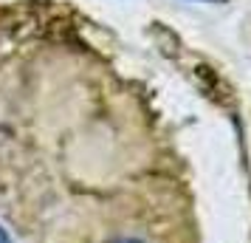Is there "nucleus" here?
Listing matches in <instances>:
<instances>
[{
  "mask_svg": "<svg viewBox=\"0 0 251 243\" xmlns=\"http://www.w3.org/2000/svg\"><path fill=\"white\" fill-rule=\"evenodd\" d=\"M0 243H14V241H12V235L3 229V226H0Z\"/></svg>",
  "mask_w": 251,
  "mask_h": 243,
  "instance_id": "nucleus-1",
  "label": "nucleus"
},
{
  "mask_svg": "<svg viewBox=\"0 0 251 243\" xmlns=\"http://www.w3.org/2000/svg\"><path fill=\"white\" fill-rule=\"evenodd\" d=\"M113 243H147V241H138V238H119V241Z\"/></svg>",
  "mask_w": 251,
  "mask_h": 243,
  "instance_id": "nucleus-2",
  "label": "nucleus"
},
{
  "mask_svg": "<svg viewBox=\"0 0 251 243\" xmlns=\"http://www.w3.org/2000/svg\"><path fill=\"white\" fill-rule=\"evenodd\" d=\"M192 3H228V0H192Z\"/></svg>",
  "mask_w": 251,
  "mask_h": 243,
  "instance_id": "nucleus-3",
  "label": "nucleus"
}]
</instances>
